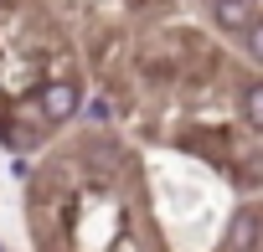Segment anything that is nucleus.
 Listing matches in <instances>:
<instances>
[{
	"label": "nucleus",
	"mask_w": 263,
	"mask_h": 252,
	"mask_svg": "<svg viewBox=\"0 0 263 252\" xmlns=\"http://www.w3.org/2000/svg\"><path fill=\"white\" fill-rule=\"evenodd\" d=\"M237 175H242V185H253V191H258V185H263V155H248Z\"/></svg>",
	"instance_id": "obj_7"
},
{
	"label": "nucleus",
	"mask_w": 263,
	"mask_h": 252,
	"mask_svg": "<svg viewBox=\"0 0 263 252\" xmlns=\"http://www.w3.org/2000/svg\"><path fill=\"white\" fill-rule=\"evenodd\" d=\"M36 108H42L47 123H72L78 108H83V93H78V82H62V77H57V82H42Z\"/></svg>",
	"instance_id": "obj_1"
},
{
	"label": "nucleus",
	"mask_w": 263,
	"mask_h": 252,
	"mask_svg": "<svg viewBox=\"0 0 263 252\" xmlns=\"http://www.w3.org/2000/svg\"><path fill=\"white\" fill-rule=\"evenodd\" d=\"M263 247V211L242 206L232 221H227V237H222V252H258Z\"/></svg>",
	"instance_id": "obj_2"
},
{
	"label": "nucleus",
	"mask_w": 263,
	"mask_h": 252,
	"mask_svg": "<svg viewBox=\"0 0 263 252\" xmlns=\"http://www.w3.org/2000/svg\"><path fill=\"white\" fill-rule=\"evenodd\" d=\"M6 144L11 150H31L36 144V129H31V123H16V129H6Z\"/></svg>",
	"instance_id": "obj_6"
},
{
	"label": "nucleus",
	"mask_w": 263,
	"mask_h": 252,
	"mask_svg": "<svg viewBox=\"0 0 263 252\" xmlns=\"http://www.w3.org/2000/svg\"><path fill=\"white\" fill-rule=\"evenodd\" d=\"M253 0H212V21H217V31H227V36H242L248 26H253Z\"/></svg>",
	"instance_id": "obj_3"
},
{
	"label": "nucleus",
	"mask_w": 263,
	"mask_h": 252,
	"mask_svg": "<svg viewBox=\"0 0 263 252\" xmlns=\"http://www.w3.org/2000/svg\"><path fill=\"white\" fill-rule=\"evenodd\" d=\"M0 252H11V247H6V242H0Z\"/></svg>",
	"instance_id": "obj_8"
},
{
	"label": "nucleus",
	"mask_w": 263,
	"mask_h": 252,
	"mask_svg": "<svg viewBox=\"0 0 263 252\" xmlns=\"http://www.w3.org/2000/svg\"><path fill=\"white\" fill-rule=\"evenodd\" d=\"M242 52H248V62H258L263 67V11L253 16V26L242 31Z\"/></svg>",
	"instance_id": "obj_5"
},
{
	"label": "nucleus",
	"mask_w": 263,
	"mask_h": 252,
	"mask_svg": "<svg viewBox=\"0 0 263 252\" xmlns=\"http://www.w3.org/2000/svg\"><path fill=\"white\" fill-rule=\"evenodd\" d=\"M237 108H242V118H248V129H258V134H263V77L242 82V93H237Z\"/></svg>",
	"instance_id": "obj_4"
}]
</instances>
